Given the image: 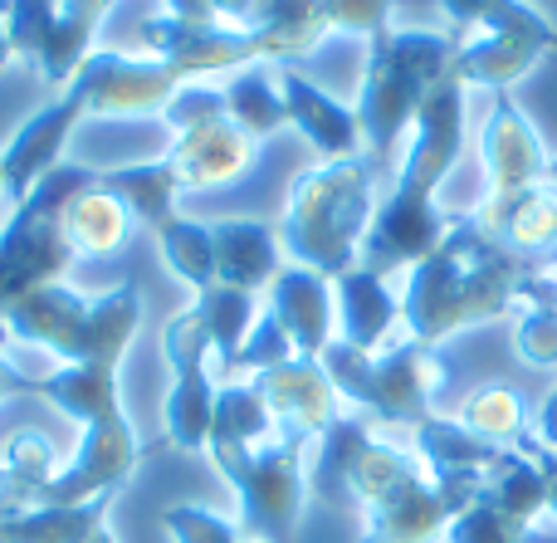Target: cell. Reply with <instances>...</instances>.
<instances>
[{"label": "cell", "instance_id": "1", "mask_svg": "<svg viewBox=\"0 0 557 543\" xmlns=\"http://www.w3.org/2000/svg\"><path fill=\"white\" fill-rule=\"evenodd\" d=\"M490 470L435 476L421 456L376 441L367 421L343 417L318 441V466L308 485L323 499L352 495L367 509L362 543H435L480 499Z\"/></svg>", "mask_w": 557, "mask_h": 543}, {"label": "cell", "instance_id": "2", "mask_svg": "<svg viewBox=\"0 0 557 543\" xmlns=\"http://www.w3.org/2000/svg\"><path fill=\"white\" fill-rule=\"evenodd\" d=\"M460 147H465V84L455 74H445L425 94L421 113H416L411 147H406V166L396 176V192L376 206L372 225H367L362 255H357L362 270L382 274V280L392 270H416L445 240L455 215H445L435 206V186L450 176Z\"/></svg>", "mask_w": 557, "mask_h": 543}, {"label": "cell", "instance_id": "3", "mask_svg": "<svg viewBox=\"0 0 557 543\" xmlns=\"http://www.w3.org/2000/svg\"><path fill=\"white\" fill-rule=\"evenodd\" d=\"M533 264H523L513 250H504L494 235L474 225V215H455L445 240L411 270L401 294L406 338L445 343L460 329L504 319L519 299Z\"/></svg>", "mask_w": 557, "mask_h": 543}, {"label": "cell", "instance_id": "4", "mask_svg": "<svg viewBox=\"0 0 557 543\" xmlns=\"http://www.w3.org/2000/svg\"><path fill=\"white\" fill-rule=\"evenodd\" d=\"M372 157H333L308 172L294 176L284 201V221H278V245L294 264L337 280V274L357 270L367 225L376 215L372 196Z\"/></svg>", "mask_w": 557, "mask_h": 543}, {"label": "cell", "instance_id": "5", "mask_svg": "<svg viewBox=\"0 0 557 543\" xmlns=\"http://www.w3.org/2000/svg\"><path fill=\"white\" fill-rule=\"evenodd\" d=\"M137 329H143V289H137V280H123L103 294H78L59 280L35 289L29 299H20L0 319V333L29 343V348L54 353L64 368H74V362L123 368Z\"/></svg>", "mask_w": 557, "mask_h": 543}, {"label": "cell", "instance_id": "6", "mask_svg": "<svg viewBox=\"0 0 557 543\" xmlns=\"http://www.w3.org/2000/svg\"><path fill=\"white\" fill-rule=\"evenodd\" d=\"M367 78L357 94V127L372 152V162H386L406 127H416L425 94L450 74L455 59V35H431V29H382L367 39Z\"/></svg>", "mask_w": 557, "mask_h": 543}, {"label": "cell", "instance_id": "7", "mask_svg": "<svg viewBox=\"0 0 557 543\" xmlns=\"http://www.w3.org/2000/svg\"><path fill=\"white\" fill-rule=\"evenodd\" d=\"M98 176L103 172H94L84 162H59L10 211L5 231H0V319L35 289L59 284V274L74 264V245L64 235V211L84 192H94Z\"/></svg>", "mask_w": 557, "mask_h": 543}, {"label": "cell", "instance_id": "8", "mask_svg": "<svg viewBox=\"0 0 557 543\" xmlns=\"http://www.w3.org/2000/svg\"><path fill=\"white\" fill-rule=\"evenodd\" d=\"M318 362L333 378L343 402L362 407L376 421H401V427H421L425 417H435L431 402L450 382L445 358L431 343H416V338H401L386 353H362V348H347L343 338H333Z\"/></svg>", "mask_w": 557, "mask_h": 543}, {"label": "cell", "instance_id": "9", "mask_svg": "<svg viewBox=\"0 0 557 543\" xmlns=\"http://www.w3.org/2000/svg\"><path fill=\"white\" fill-rule=\"evenodd\" d=\"M308 441L270 431L260 441H215L211 460L240 495V519L260 543H294L308 505Z\"/></svg>", "mask_w": 557, "mask_h": 543}, {"label": "cell", "instance_id": "10", "mask_svg": "<svg viewBox=\"0 0 557 543\" xmlns=\"http://www.w3.org/2000/svg\"><path fill=\"white\" fill-rule=\"evenodd\" d=\"M162 348H166V368H172V392H166V446L196 451L211 446V417H215V382H211V329L196 309H182L172 323L162 329Z\"/></svg>", "mask_w": 557, "mask_h": 543}, {"label": "cell", "instance_id": "11", "mask_svg": "<svg viewBox=\"0 0 557 543\" xmlns=\"http://www.w3.org/2000/svg\"><path fill=\"white\" fill-rule=\"evenodd\" d=\"M186 78L162 59H133L113 49H94L74 74V94L84 98V118H152Z\"/></svg>", "mask_w": 557, "mask_h": 543}, {"label": "cell", "instance_id": "12", "mask_svg": "<svg viewBox=\"0 0 557 543\" xmlns=\"http://www.w3.org/2000/svg\"><path fill=\"white\" fill-rule=\"evenodd\" d=\"M137 456H143V451H137L127 411L98 417L94 427H84V441H78L74 460L59 466V476L49 480V490L39 495V505L74 509V505H88V499H113L117 490L133 480Z\"/></svg>", "mask_w": 557, "mask_h": 543}, {"label": "cell", "instance_id": "13", "mask_svg": "<svg viewBox=\"0 0 557 543\" xmlns=\"http://www.w3.org/2000/svg\"><path fill=\"white\" fill-rule=\"evenodd\" d=\"M137 39H143L147 59L172 64L182 78L260 64V45L245 25H191V20H176L162 10L137 25Z\"/></svg>", "mask_w": 557, "mask_h": 543}, {"label": "cell", "instance_id": "14", "mask_svg": "<svg viewBox=\"0 0 557 543\" xmlns=\"http://www.w3.org/2000/svg\"><path fill=\"white\" fill-rule=\"evenodd\" d=\"M250 387L260 392V402L270 407L284 436L323 441L343 421V397H337L333 378L323 372L318 358H288L278 368H264L250 378Z\"/></svg>", "mask_w": 557, "mask_h": 543}, {"label": "cell", "instance_id": "15", "mask_svg": "<svg viewBox=\"0 0 557 543\" xmlns=\"http://www.w3.org/2000/svg\"><path fill=\"white\" fill-rule=\"evenodd\" d=\"M78 118H84V98H78L74 88H64L49 108H39V113H29L25 123H20V133L10 137V147L0 152V196H5L10 206H20L64 162V143Z\"/></svg>", "mask_w": 557, "mask_h": 543}, {"label": "cell", "instance_id": "16", "mask_svg": "<svg viewBox=\"0 0 557 543\" xmlns=\"http://www.w3.org/2000/svg\"><path fill=\"white\" fill-rule=\"evenodd\" d=\"M484 201H509V196L529 192V186L548 182V162L553 157L543 152L539 127L529 123L519 103L509 94H499L490 123H484Z\"/></svg>", "mask_w": 557, "mask_h": 543}, {"label": "cell", "instance_id": "17", "mask_svg": "<svg viewBox=\"0 0 557 543\" xmlns=\"http://www.w3.org/2000/svg\"><path fill=\"white\" fill-rule=\"evenodd\" d=\"M166 162L182 176V192H215V186L235 182L255 162V137L240 133L231 123V113H225V118H211V123L182 127Z\"/></svg>", "mask_w": 557, "mask_h": 543}, {"label": "cell", "instance_id": "18", "mask_svg": "<svg viewBox=\"0 0 557 543\" xmlns=\"http://www.w3.org/2000/svg\"><path fill=\"white\" fill-rule=\"evenodd\" d=\"M270 313L278 319V329L288 333L298 358H323V348L333 343V323H337V299H333V280L304 270H278V280L270 284Z\"/></svg>", "mask_w": 557, "mask_h": 543}, {"label": "cell", "instance_id": "19", "mask_svg": "<svg viewBox=\"0 0 557 543\" xmlns=\"http://www.w3.org/2000/svg\"><path fill=\"white\" fill-rule=\"evenodd\" d=\"M474 225L484 235L513 250L523 264L539 260V264H553L557 255V186L543 182V186H529V192L509 196V201H484L474 211Z\"/></svg>", "mask_w": 557, "mask_h": 543}, {"label": "cell", "instance_id": "20", "mask_svg": "<svg viewBox=\"0 0 557 543\" xmlns=\"http://www.w3.org/2000/svg\"><path fill=\"white\" fill-rule=\"evenodd\" d=\"M278 94H284V108H288V127H298L318 152H327V162L362 152L357 113L347 103H337L333 94H323L318 84H308L298 69H278Z\"/></svg>", "mask_w": 557, "mask_h": 543}, {"label": "cell", "instance_id": "21", "mask_svg": "<svg viewBox=\"0 0 557 543\" xmlns=\"http://www.w3.org/2000/svg\"><path fill=\"white\" fill-rule=\"evenodd\" d=\"M215 240V284H231L240 294H260L270 289L284 270V245H278V231H270L264 221H215L211 225Z\"/></svg>", "mask_w": 557, "mask_h": 543}, {"label": "cell", "instance_id": "22", "mask_svg": "<svg viewBox=\"0 0 557 543\" xmlns=\"http://www.w3.org/2000/svg\"><path fill=\"white\" fill-rule=\"evenodd\" d=\"M250 35L260 45V59L294 69V59H308L327 35V0H260L250 20Z\"/></svg>", "mask_w": 557, "mask_h": 543}, {"label": "cell", "instance_id": "23", "mask_svg": "<svg viewBox=\"0 0 557 543\" xmlns=\"http://www.w3.org/2000/svg\"><path fill=\"white\" fill-rule=\"evenodd\" d=\"M333 299H337V329H343L347 348L376 353V343L401 323V299L392 294V284L372 270H347L333 280Z\"/></svg>", "mask_w": 557, "mask_h": 543}, {"label": "cell", "instance_id": "24", "mask_svg": "<svg viewBox=\"0 0 557 543\" xmlns=\"http://www.w3.org/2000/svg\"><path fill=\"white\" fill-rule=\"evenodd\" d=\"M548 54L543 45L533 39H519V35H480V39H460L455 45V59H450V74L460 78L465 88L480 84V88H494V94H509L523 74H529L539 59Z\"/></svg>", "mask_w": 557, "mask_h": 543}, {"label": "cell", "instance_id": "25", "mask_svg": "<svg viewBox=\"0 0 557 543\" xmlns=\"http://www.w3.org/2000/svg\"><path fill=\"white\" fill-rule=\"evenodd\" d=\"M103 192H113L127 206L137 225L147 231H162L166 221H176V196H182V176L172 172V162H137V166H113V172L98 176Z\"/></svg>", "mask_w": 557, "mask_h": 543}, {"label": "cell", "instance_id": "26", "mask_svg": "<svg viewBox=\"0 0 557 543\" xmlns=\"http://www.w3.org/2000/svg\"><path fill=\"white\" fill-rule=\"evenodd\" d=\"M108 5H113V0H59L54 35H49V45L39 49V59H35L49 88L74 84V74L84 69V59L94 54L98 20H103Z\"/></svg>", "mask_w": 557, "mask_h": 543}, {"label": "cell", "instance_id": "27", "mask_svg": "<svg viewBox=\"0 0 557 543\" xmlns=\"http://www.w3.org/2000/svg\"><path fill=\"white\" fill-rule=\"evenodd\" d=\"M35 397L54 402L64 417L94 427L98 417H113L123 411V397H117V368H103V362H74V368H59L49 378H39Z\"/></svg>", "mask_w": 557, "mask_h": 543}, {"label": "cell", "instance_id": "28", "mask_svg": "<svg viewBox=\"0 0 557 543\" xmlns=\"http://www.w3.org/2000/svg\"><path fill=\"white\" fill-rule=\"evenodd\" d=\"M509 451L513 446L474 436L460 417H425L421 427H416V456H421L435 476H450V470H494Z\"/></svg>", "mask_w": 557, "mask_h": 543}, {"label": "cell", "instance_id": "29", "mask_svg": "<svg viewBox=\"0 0 557 543\" xmlns=\"http://www.w3.org/2000/svg\"><path fill=\"white\" fill-rule=\"evenodd\" d=\"M441 10L450 15L455 35H470V29H490V35H519L533 39L553 54L557 49V25L548 15L529 5V0H441Z\"/></svg>", "mask_w": 557, "mask_h": 543}, {"label": "cell", "instance_id": "30", "mask_svg": "<svg viewBox=\"0 0 557 543\" xmlns=\"http://www.w3.org/2000/svg\"><path fill=\"white\" fill-rule=\"evenodd\" d=\"M108 525V499H88L74 509H25V515H0V543H88Z\"/></svg>", "mask_w": 557, "mask_h": 543}, {"label": "cell", "instance_id": "31", "mask_svg": "<svg viewBox=\"0 0 557 543\" xmlns=\"http://www.w3.org/2000/svg\"><path fill=\"white\" fill-rule=\"evenodd\" d=\"M64 235L74 245V255H113L133 235V215H127V206L113 192L94 186V192H84L64 211Z\"/></svg>", "mask_w": 557, "mask_h": 543}, {"label": "cell", "instance_id": "32", "mask_svg": "<svg viewBox=\"0 0 557 543\" xmlns=\"http://www.w3.org/2000/svg\"><path fill=\"white\" fill-rule=\"evenodd\" d=\"M196 313H201L206 329H211V348H215V358H221V368L231 372L235 353L245 348L255 319H260L255 294H240V289H231V284H211L206 294H196Z\"/></svg>", "mask_w": 557, "mask_h": 543}, {"label": "cell", "instance_id": "33", "mask_svg": "<svg viewBox=\"0 0 557 543\" xmlns=\"http://www.w3.org/2000/svg\"><path fill=\"white\" fill-rule=\"evenodd\" d=\"M157 250H162L166 270L176 274L182 284H191V294H206L215 284V240H211V225L201 221H166L157 231Z\"/></svg>", "mask_w": 557, "mask_h": 543}, {"label": "cell", "instance_id": "34", "mask_svg": "<svg viewBox=\"0 0 557 543\" xmlns=\"http://www.w3.org/2000/svg\"><path fill=\"white\" fill-rule=\"evenodd\" d=\"M225 108H231V123L240 127V133H250L255 143H260V137H270V133H278V127H288L284 94H278V84L270 74L231 78V88H225Z\"/></svg>", "mask_w": 557, "mask_h": 543}, {"label": "cell", "instance_id": "35", "mask_svg": "<svg viewBox=\"0 0 557 543\" xmlns=\"http://www.w3.org/2000/svg\"><path fill=\"white\" fill-rule=\"evenodd\" d=\"M460 421L484 441H499V446H519L523 441V397L504 382L480 387L470 402L460 407Z\"/></svg>", "mask_w": 557, "mask_h": 543}, {"label": "cell", "instance_id": "36", "mask_svg": "<svg viewBox=\"0 0 557 543\" xmlns=\"http://www.w3.org/2000/svg\"><path fill=\"white\" fill-rule=\"evenodd\" d=\"M0 466L10 470V480H15V485L25 490L29 505H35V509H39V495L49 490V480L59 476L54 446H49L45 436H35V431H20V436H10L5 460H0Z\"/></svg>", "mask_w": 557, "mask_h": 543}, {"label": "cell", "instance_id": "37", "mask_svg": "<svg viewBox=\"0 0 557 543\" xmlns=\"http://www.w3.org/2000/svg\"><path fill=\"white\" fill-rule=\"evenodd\" d=\"M445 543H533V525L504 515L499 505H490V499L480 495L450 529H445Z\"/></svg>", "mask_w": 557, "mask_h": 543}, {"label": "cell", "instance_id": "38", "mask_svg": "<svg viewBox=\"0 0 557 543\" xmlns=\"http://www.w3.org/2000/svg\"><path fill=\"white\" fill-rule=\"evenodd\" d=\"M0 20H5V35H10V45H15V54L35 64L39 49L54 35L59 0H0Z\"/></svg>", "mask_w": 557, "mask_h": 543}, {"label": "cell", "instance_id": "39", "mask_svg": "<svg viewBox=\"0 0 557 543\" xmlns=\"http://www.w3.org/2000/svg\"><path fill=\"white\" fill-rule=\"evenodd\" d=\"M288 358H298L294 353V343H288V333L278 329V319L270 309L255 319V329H250V338H245V348L235 353V362H231V372H264V368H278V362H288Z\"/></svg>", "mask_w": 557, "mask_h": 543}, {"label": "cell", "instance_id": "40", "mask_svg": "<svg viewBox=\"0 0 557 543\" xmlns=\"http://www.w3.org/2000/svg\"><path fill=\"white\" fill-rule=\"evenodd\" d=\"M513 348L533 368H557V313L553 309H529L513 323Z\"/></svg>", "mask_w": 557, "mask_h": 543}, {"label": "cell", "instance_id": "41", "mask_svg": "<svg viewBox=\"0 0 557 543\" xmlns=\"http://www.w3.org/2000/svg\"><path fill=\"white\" fill-rule=\"evenodd\" d=\"M396 0H327V20L333 35H367L376 39L382 29H392Z\"/></svg>", "mask_w": 557, "mask_h": 543}, {"label": "cell", "instance_id": "42", "mask_svg": "<svg viewBox=\"0 0 557 543\" xmlns=\"http://www.w3.org/2000/svg\"><path fill=\"white\" fill-rule=\"evenodd\" d=\"M519 299H529L533 309H553L557 313V270H533L529 280H523Z\"/></svg>", "mask_w": 557, "mask_h": 543}, {"label": "cell", "instance_id": "43", "mask_svg": "<svg viewBox=\"0 0 557 543\" xmlns=\"http://www.w3.org/2000/svg\"><path fill=\"white\" fill-rule=\"evenodd\" d=\"M166 15L191 20V25H225V20L215 15L211 0H166Z\"/></svg>", "mask_w": 557, "mask_h": 543}, {"label": "cell", "instance_id": "44", "mask_svg": "<svg viewBox=\"0 0 557 543\" xmlns=\"http://www.w3.org/2000/svg\"><path fill=\"white\" fill-rule=\"evenodd\" d=\"M35 387H39V378H25V372H20L15 362L0 358V402H10V397H29Z\"/></svg>", "mask_w": 557, "mask_h": 543}, {"label": "cell", "instance_id": "45", "mask_svg": "<svg viewBox=\"0 0 557 543\" xmlns=\"http://www.w3.org/2000/svg\"><path fill=\"white\" fill-rule=\"evenodd\" d=\"M539 446L557 451V387L543 397V407H539Z\"/></svg>", "mask_w": 557, "mask_h": 543}, {"label": "cell", "instance_id": "46", "mask_svg": "<svg viewBox=\"0 0 557 543\" xmlns=\"http://www.w3.org/2000/svg\"><path fill=\"white\" fill-rule=\"evenodd\" d=\"M529 456H539V466H543V476H548V515H557V451H543V446H533V441H519Z\"/></svg>", "mask_w": 557, "mask_h": 543}, {"label": "cell", "instance_id": "47", "mask_svg": "<svg viewBox=\"0 0 557 543\" xmlns=\"http://www.w3.org/2000/svg\"><path fill=\"white\" fill-rule=\"evenodd\" d=\"M211 5H215V15H221L225 25H245V29H250L255 5H260V0H211Z\"/></svg>", "mask_w": 557, "mask_h": 543}, {"label": "cell", "instance_id": "48", "mask_svg": "<svg viewBox=\"0 0 557 543\" xmlns=\"http://www.w3.org/2000/svg\"><path fill=\"white\" fill-rule=\"evenodd\" d=\"M88 543H117V539H113V529H108V525H103V529H98V534H94V539H88Z\"/></svg>", "mask_w": 557, "mask_h": 543}, {"label": "cell", "instance_id": "49", "mask_svg": "<svg viewBox=\"0 0 557 543\" xmlns=\"http://www.w3.org/2000/svg\"><path fill=\"white\" fill-rule=\"evenodd\" d=\"M548 182L557 186V157H553V162H548Z\"/></svg>", "mask_w": 557, "mask_h": 543}, {"label": "cell", "instance_id": "50", "mask_svg": "<svg viewBox=\"0 0 557 543\" xmlns=\"http://www.w3.org/2000/svg\"><path fill=\"white\" fill-rule=\"evenodd\" d=\"M553 264H557V255H553ZM553 264H548V270H553Z\"/></svg>", "mask_w": 557, "mask_h": 543}]
</instances>
